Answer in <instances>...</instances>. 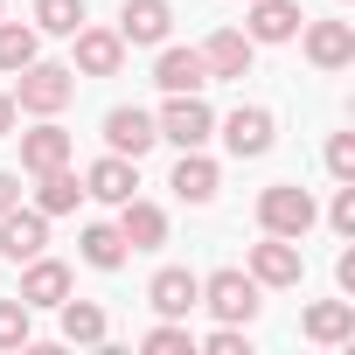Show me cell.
Instances as JSON below:
<instances>
[{
	"instance_id": "obj_1",
	"label": "cell",
	"mask_w": 355,
	"mask_h": 355,
	"mask_svg": "<svg viewBox=\"0 0 355 355\" xmlns=\"http://www.w3.org/2000/svg\"><path fill=\"white\" fill-rule=\"evenodd\" d=\"M70 98H77V70H70V63H42V56H35V63L15 70V105H21V112L56 119Z\"/></svg>"
},
{
	"instance_id": "obj_2",
	"label": "cell",
	"mask_w": 355,
	"mask_h": 355,
	"mask_svg": "<svg viewBox=\"0 0 355 355\" xmlns=\"http://www.w3.org/2000/svg\"><path fill=\"white\" fill-rule=\"evenodd\" d=\"M320 223V209H313V196L300 189V182H272L265 196H258V230L265 237H306Z\"/></svg>"
},
{
	"instance_id": "obj_3",
	"label": "cell",
	"mask_w": 355,
	"mask_h": 355,
	"mask_svg": "<svg viewBox=\"0 0 355 355\" xmlns=\"http://www.w3.org/2000/svg\"><path fill=\"white\" fill-rule=\"evenodd\" d=\"M258 293H265V286H258L251 272H237V265H223V272L202 279V306H209L216 320H230V327H251V320H258V306H265Z\"/></svg>"
},
{
	"instance_id": "obj_4",
	"label": "cell",
	"mask_w": 355,
	"mask_h": 355,
	"mask_svg": "<svg viewBox=\"0 0 355 355\" xmlns=\"http://www.w3.org/2000/svg\"><path fill=\"white\" fill-rule=\"evenodd\" d=\"M160 139L167 146H209V132H216V112L202 105V91H167V105H160Z\"/></svg>"
},
{
	"instance_id": "obj_5",
	"label": "cell",
	"mask_w": 355,
	"mask_h": 355,
	"mask_svg": "<svg viewBox=\"0 0 355 355\" xmlns=\"http://www.w3.org/2000/svg\"><path fill=\"white\" fill-rule=\"evenodd\" d=\"M174 35V0H125L119 8V42L125 49H160Z\"/></svg>"
},
{
	"instance_id": "obj_6",
	"label": "cell",
	"mask_w": 355,
	"mask_h": 355,
	"mask_svg": "<svg viewBox=\"0 0 355 355\" xmlns=\"http://www.w3.org/2000/svg\"><path fill=\"white\" fill-rule=\"evenodd\" d=\"M272 139H279V119H272L265 105H237V112L223 119V146H230L237 160H265Z\"/></svg>"
},
{
	"instance_id": "obj_7",
	"label": "cell",
	"mask_w": 355,
	"mask_h": 355,
	"mask_svg": "<svg viewBox=\"0 0 355 355\" xmlns=\"http://www.w3.org/2000/svg\"><path fill=\"white\" fill-rule=\"evenodd\" d=\"M258 286H272V293H286V286H300V272H306V258H300V237H265V244H251V265H244Z\"/></svg>"
},
{
	"instance_id": "obj_8",
	"label": "cell",
	"mask_w": 355,
	"mask_h": 355,
	"mask_svg": "<svg viewBox=\"0 0 355 355\" xmlns=\"http://www.w3.org/2000/svg\"><path fill=\"white\" fill-rule=\"evenodd\" d=\"M306 63L313 70H348L355 63V21H300Z\"/></svg>"
},
{
	"instance_id": "obj_9",
	"label": "cell",
	"mask_w": 355,
	"mask_h": 355,
	"mask_svg": "<svg viewBox=\"0 0 355 355\" xmlns=\"http://www.w3.org/2000/svg\"><path fill=\"white\" fill-rule=\"evenodd\" d=\"M146 300H153L160 320H189V306H202V279L189 265H160L153 286H146Z\"/></svg>"
},
{
	"instance_id": "obj_10",
	"label": "cell",
	"mask_w": 355,
	"mask_h": 355,
	"mask_svg": "<svg viewBox=\"0 0 355 355\" xmlns=\"http://www.w3.org/2000/svg\"><path fill=\"white\" fill-rule=\"evenodd\" d=\"M70 42H77V56H70L77 77H119V70H125V42H119V28H77Z\"/></svg>"
},
{
	"instance_id": "obj_11",
	"label": "cell",
	"mask_w": 355,
	"mask_h": 355,
	"mask_svg": "<svg viewBox=\"0 0 355 355\" xmlns=\"http://www.w3.org/2000/svg\"><path fill=\"white\" fill-rule=\"evenodd\" d=\"M251 56H258V42H251L244 28H216V35L202 42L209 84H237V77H251Z\"/></svg>"
},
{
	"instance_id": "obj_12",
	"label": "cell",
	"mask_w": 355,
	"mask_h": 355,
	"mask_svg": "<svg viewBox=\"0 0 355 355\" xmlns=\"http://www.w3.org/2000/svg\"><path fill=\"white\" fill-rule=\"evenodd\" d=\"M153 139H160L153 112H139V105H112V112H105V153H125V160H139Z\"/></svg>"
},
{
	"instance_id": "obj_13",
	"label": "cell",
	"mask_w": 355,
	"mask_h": 355,
	"mask_svg": "<svg viewBox=\"0 0 355 355\" xmlns=\"http://www.w3.org/2000/svg\"><path fill=\"white\" fill-rule=\"evenodd\" d=\"M49 244V216L42 209H0V258H15V265H28L35 251Z\"/></svg>"
},
{
	"instance_id": "obj_14",
	"label": "cell",
	"mask_w": 355,
	"mask_h": 355,
	"mask_svg": "<svg viewBox=\"0 0 355 355\" xmlns=\"http://www.w3.org/2000/svg\"><path fill=\"white\" fill-rule=\"evenodd\" d=\"M167 189L182 196V202H216V189H223V167H216L202 146H182V160H174V174H167Z\"/></svg>"
},
{
	"instance_id": "obj_15",
	"label": "cell",
	"mask_w": 355,
	"mask_h": 355,
	"mask_svg": "<svg viewBox=\"0 0 355 355\" xmlns=\"http://www.w3.org/2000/svg\"><path fill=\"white\" fill-rule=\"evenodd\" d=\"M132 189H139V160H125V153H105V160L84 167V196H91V202H112V209H119Z\"/></svg>"
},
{
	"instance_id": "obj_16",
	"label": "cell",
	"mask_w": 355,
	"mask_h": 355,
	"mask_svg": "<svg viewBox=\"0 0 355 355\" xmlns=\"http://www.w3.org/2000/svg\"><path fill=\"white\" fill-rule=\"evenodd\" d=\"M119 237H125V251H160V244H167V209L125 196V202H119Z\"/></svg>"
},
{
	"instance_id": "obj_17",
	"label": "cell",
	"mask_w": 355,
	"mask_h": 355,
	"mask_svg": "<svg viewBox=\"0 0 355 355\" xmlns=\"http://www.w3.org/2000/svg\"><path fill=\"white\" fill-rule=\"evenodd\" d=\"M15 139H21V167H28V174H49V167H70V146H77V139H70V132H63L56 119H42L35 132H15Z\"/></svg>"
},
{
	"instance_id": "obj_18",
	"label": "cell",
	"mask_w": 355,
	"mask_h": 355,
	"mask_svg": "<svg viewBox=\"0 0 355 355\" xmlns=\"http://www.w3.org/2000/svg\"><path fill=\"white\" fill-rule=\"evenodd\" d=\"M15 300H28V313H35V306H63V300H70V265H56V258L35 251L28 272H21V293H15Z\"/></svg>"
},
{
	"instance_id": "obj_19",
	"label": "cell",
	"mask_w": 355,
	"mask_h": 355,
	"mask_svg": "<svg viewBox=\"0 0 355 355\" xmlns=\"http://www.w3.org/2000/svg\"><path fill=\"white\" fill-rule=\"evenodd\" d=\"M300 327H306V341L341 348V341H355V300H313V306L300 313Z\"/></svg>"
},
{
	"instance_id": "obj_20",
	"label": "cell",
	"mask_w": 355,
	"mask_h": 355,
	"mask_svg": "<svg viewBox=\"0 0 355 355\" xmlns=\"http://www.w3.org/2000/svg\"><path fill=\"white\" fill-rule=\"evenodd\" d=\"M244 8H251V21H244V35L251 42H293L300 35V0H244Z\"/></svg>"
},
{
	"instance_id": "obj_21",
	"label": "cell",
	"mask_w": 355,
	"mask_h": 355,
	"mask_svg": "<svg viewBox=\"0 0 355 355\" xmlns=\"http://www.w3.org/2000/svg\"><path fill=\"white\" fill-rule=\"evenodd\" d=\"M153 84H160V91H202V84H209L202 49H167V42H160V56H153Z\"/></svg>"
},
{
	"instance_id": "obj_22",
	"label": "cell",
	"mask_w": 355,
	"mask_h": 355,
	"mask_svg": "<svg viewBox=\"0 0 355 355\" xmlns=\"http://www.w3.org/2000/svg\"><path fill=\"white\" fill-rule=\"evenodd\" d=\"M42 56V28L35 21H8L0 15V77H15L21 63H35Z\"/></svg>"
},
{
	"instance_id": "obj_23",
	"label": "cell",
	"mask_w": 355,
	"mask_h": 355,
	"mask_svg": "<svg viewBox=\"0 0 355 355\" xmlns=\"http://www.w3.org/2000/svg\"><path fill=\"white\" fill-rule=\"evenodd\" d=\"M77 202H84V182H77L70 167H49V174H35V209H42V216H70Z\"/></svg>"
},
{
	"instance_id": "obj_24",
	"label": "cell",
	"mask_w": 355,
	"mask_h": 355,
	"mask_svg": "<svg viewBox=\"0 0 355 355\" xmlns=\"http://www.w3.org/2000/svg\"><path fill=\"white\" fill-rule=\"evenodd\" d=\"M77 251H84L91 272H119V265H125V237H119V223H84Z\"/></svg>"
},
{
	"instance_id": "obj_25",
	"label": "cell",
	"mask_w": 355,
	"mask_h": 355,
	"mask_svg": "<svg viewBox=\"0 0 355 355\" xmlns=\"http://www.w3.org/2000/svg\"><path fill=\"white\" fill-rule=\"evenodd\" d=\"M56 313H63V341L70 348H98L105 341V306L98 300H63Z\"/></svg>"
},
{
	"instance_id": "obj_26",
	"label": "cell",
	"mask_w": 355,
	"mask_h": 355,
	"mask_svg": "<svg viewBox=\"0 0 355 355\" xmlns=\"http://www.w3.org/2000/svg\"><path fill=\"white\" fill-rule=\"evenodd\" d=\"M42 35H77L84 28V0H35V15H28Z\"/></svg>"
},
{
	"instance_id": "obj_27",
	"label": "cell",
	"mask_w": 355,
	"mask_h": 355,
	"mask_svg": "<svg viewBox=\"0 0 355 355\" xmlns=\"http://www.w3.org/2000/svg\"><path fill=\"white\" fill-rule=\"evenodd\" d=\"M139 348H146V355H196V334H189L182 320H160V327L139 334Z\"/></svg>"
},
{
	"instance_id": "obj_28",
	"label": "cell",
	"mask_w": 355,
	"mask_h": 355,
	"mask_svg": "<svg viewBox=\"0 0 355 355\" xmlns=\"http://www.w3.org/2000/svg\"><path fill=\"white\" fill-rule=\"evenodd\" d=\"M28 334H35L28 327V300H0V348L15 355V348H28Z\"/></svg>"
},
{
	"instance_id": "obj_29",
	"label": "cell",
	"mask_w": 355,
	"mask_h": 355,
	"mask_svg": "<svg viewBox=\"0 0 355 355\" xmlns=\"http://www.w3.org/2000/svg\"><path fill=\"white\" fill-rule=\"evenodd\" d=\"M320 160H327V174H334V182H355V132H334Z\"/></svg>"
},
{
	"instance_id": "obj_30",
	"label": "cell",
	"mask_w": 355,
	"mask_h": 355,
	"mask_svg": "<svg viewBox=\"0 0 355 355\" xmlns=\"http://www.w3.org/2000/svg\"><path fill=\"white\" fill-rule=\"evenodd\" d=\"M327 230H334V237H355V182L334 189V202H327Z\"/></svg>"
},
{
	"instance_id": "obj_31",
	"label": "cell",
	"mask_w": 355,
	"mask_h": 355,
	"mask_svg": "<svg viewBox=\"0 0 355 355\" xmlns=\"http://www.w3.org/2000/svg\"><path fill=\"white\" fill-rule=\"evenodd\" d=\"M202 348H209V355H251V334L230 327V320H216V334H202Z\"/></svg>"
},
{
	"instance_id": "obj_32",
	"label": "cell",
	"mask_w": 355,
	"mask_h": 355,
	"mask_svg": "<svg viewBox=\"0 0 355 355\" xmlns=\"http://www.w3.org/2000/svg\"><path fill=\"white\" fill-rule=\"evenodd\" d=\"M15 125H21V105H15L8 84H0V139H15Z\"/></svg>"
},
{
	"instance_id": "obj_33",
	"label": "cell",
	"mask_w": 355,
	"mask_h": 355,
	"mask_svg": "<svg viewBox=\"0 0 355 355\" xmlns=\"http://www.w3.org/2000/svg\"><path fill=\"white\" fill-rule=\"evenodd\" d=\"M15 202H21V174L0 167V209H15Z\"/></svg>"
},
{
	"instance_id": "obj_34",
	"label": "cell",
	"mask_w": 355,
	"mask_h": 355,
	"mask_svg": "<svg viewBox=\"0 0 355 355\" xmlns=\"http://www.w3.org/2000/svg\"><path fill=\"white\" fill-rule=\"evenodd\" d=\"M334 279H341V293L355 300V251H341V265H334Z\"/></svg>"
},
{
	"instance_id": "obj_35",
	"label": "cell",
	"mask_w": 355,
	"mask_h": 355,
	"mask_svg": "<svg viewBox=\"0 0 355 355\" xmlns=\"http://www.w3.org/2000/svg\"><path fill=\"white\" fill-rule=\"evenodd\" d=\"M341 8H348V0H341Z\"/></svg>"
},
{
	"instance_id": "obj_36",
	"label": "cell",
	"mask_w": 355,
	"mask_h": 355,
	"mask_svg": "<svg viewBox=\"0 0 355 355\" xmlns=\"http://www.w3.org/2000/svg\"><path fill=\"white\" fill-rule=\"evenodd\" d=\"M0 15H8V8H0Z\"/></svg>"
}]
</instances>
